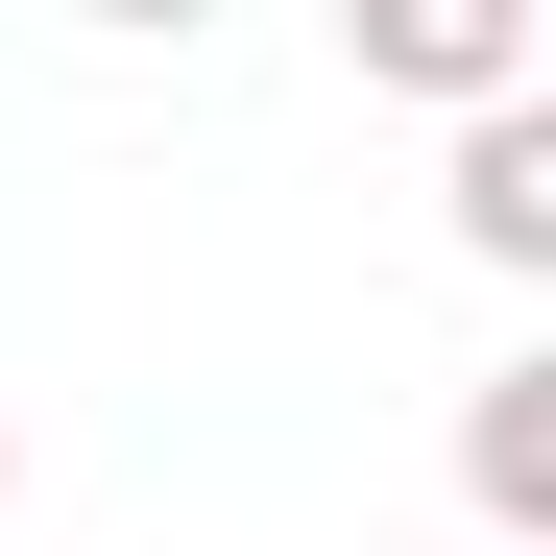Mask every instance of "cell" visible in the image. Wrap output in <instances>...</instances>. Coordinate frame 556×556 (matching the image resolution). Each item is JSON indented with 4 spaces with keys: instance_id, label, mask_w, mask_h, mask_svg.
<instances>
[{
    "instance_id": "cell-1",
    "label": "cell",
    "mask_w": 556,
    "mask_h": 556,
    "mask_svg": "<svg viewBox=\"0 0 556 556\" xmlns=\"http://www.w3.org/2000/svg\"><path fill=\"white\" fill-rule=\"evenodd\" d=\"M339 49L388 73V98H435V122L532 98V0H339Z\"/></svg>"
},
{
    "instance_id": "cell-2",
    "label": "cell",
    "mask_w": 556,
    "mask_h": 556,
    "mask_svg": "<svg viewBox=\"0 0 556 556\" xmlns=\"http://www.w3.org/2000/svg\"><path fill=\"white\" fill-rule=\"evenodd\" d=\"M459 508H484V556H532V532H556V339L459 388Z\"/></svg>"
},
{
    "instance_id": "cell-3",
    "label": "cell",
    "mask_w": 556,
    "mask_h": 556,
    "mask_svg": "<svg viewBox=\"0 0 556 556\" xmlns=\"http://www.w3.org/2000/svg\"><path fill=\"white\" fill-rule=\"evenodd\" d=\"M459 242H484L508 291H556V98H484V122H459Z\"/></svg>"
},
{
    "instance_id": "cell-4",
    "label": "cell",
    "mask_w": 556,
    "mask_h": 556,
    "mask_svg": "<svg viewBox=\"0 0 556 556\" xmlns=\"http://www.w3.org/2000/svg\"><path fill=\"white\" fill-rule=\"evenodd\" d=\"M0 508H25V435H0Z\"/></svg>"
}]
</instances>
